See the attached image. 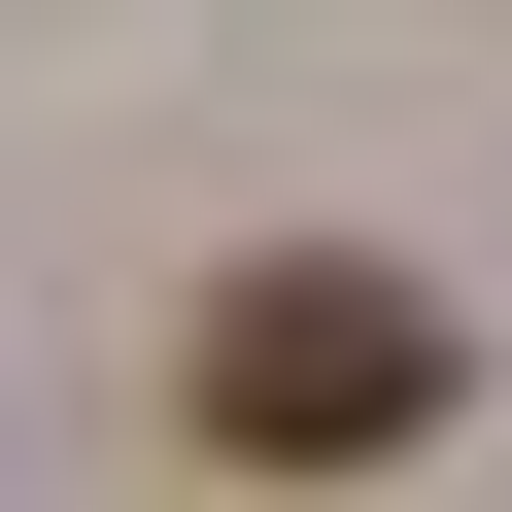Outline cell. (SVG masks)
I'll return each mask as SVG.
<instances>
[{"label":"cell","instance_id":"6da1fadb","mask_svg":"<svg viewBox=\"0 0 512 512\" xmlns=\"http://www.w3.org/2000/svg\"><path fill=\"white\" fill-rule=\"evenodd\" d=\"M239 478H376V444H444V274H376V239H274V274L205 308V376H171Z\"/></svg>","mask_w":512,"mask_h":512}]
</instances>
